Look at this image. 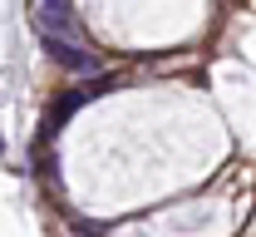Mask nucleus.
<instances>
[{"mask_svg": "<svg viewBox=\"0 0 256 237\" xmlns=\"http://www.w3.org/2000/svg\"><path fill=\"white\" fill-rule=\"evenodd\" d=\"M34 25L50 35V40H64V35H74V15H69V0H40V10H34Z\"/></svg>", "mask_w": 256, "mask_h": 237, "instance_id": "1", "label": "nucleus"}, {"mask_svg": "<svg viewBox=\"0 0 256 237\" xmlns=\"http://www.w3.org/2000/svg\"><path fill=\"white\" fill-rule=\"evenodd\" d=\"M44 50H50L60 65H69V69H84V74H94V69H98V60H94V55H84L79 45H64V40H50V35H44Z\"/></svg>", "mask_w": 256, "mask_h": 237, "instance_id": "2", "label": "nucleus"}, {"mask_svg": "<svg viewBox=\"0 0 256 237\" xmlns=\"http://www.w3.org/2000/svg\"><path fill=\"white\" fill-rule=\"evenodd\" d=\"M74 109H79V94H64V99H54V109H50V129H60Z\"/></svg>", "mask_w": 256, "mask_h": 237, "instance_id": "3", "label": "nucleus"}, {"mask_svg": "<svg viewBox=\"0 0 256 237\" xmlns=\"http://www.w3.org/2000/svg\"><path fill=\"white\" fill-rule=\"evenodd\" d=\"M84 237H98V232H84Z\"/></svg>", "mask_w": 256, "mask_h": 237, "instance_id": "4", "label": "nucleus"}]
</instances>
